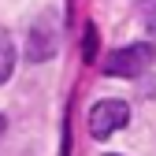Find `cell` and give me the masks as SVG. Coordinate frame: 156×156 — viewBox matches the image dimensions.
<instances>
[{
  "mask_svg": "<svg viewBox=\"0 0 156 156\" xmlns=\"http://www.w3.org/2000/svg\"><path fill=\"white\" fill-rule=\"evenodd\" d=\"M126 119H130V112H126L123 101H97L93 112H89V134L93 138H108V134L123 130Z\"/></svg>",
  "mask_w": 156,
  "mask_h": 156,
  "instance_id": "cell-2",
  "label": "cell"
},
{
  "mask_svg": "<svg viewBox=\"0 0 156 156\" xmlns=\"http://www.w3.org/2000/svg\"><path fill=\"white\" fill-rule=\"evenodd\" d=\"M86 60H97V34H93V26L86 30Z\"/></svg>",
  "mask_w": 156,
  "mask_h": 156,
  "instance_id": "cell-5",
  "label": "cell"
},
{
  "mask_svg": "<svg viewBox=\"0 0 156 156\" xmlns=\"http://www.w3.org/2000/svg\"><path fill=\"white\" fill-rule=\"evenodd\" d=\"M11 71H15V45H11V37L0 30V86L11 78Z\"/></svg>",
  "mask_w": 156,
  "mask_h": 156,
  "instance_id": "cell-4",
  "label": "cell"
},
{
  "mask_svg": "<svg viewBox=\"0 0 156 156\" xmlns=\"http://www.w3.org/2000/svg\"><path fill=\"white\" fill-rule=\"evenodd\" d=\"M52 45H56V37H52V34L45 37V26H37V30L30 34V48H26V56H30L34 63H37V60H48V56L56 52Z\"/></svg>",
  "mask_w": 156,
  "mask_h": 156,
  "instance_id": "cell-3",
  "label": "cell"
},
{
  "mask_svg": "<svg viewBox=\"0 0 156 156\" xmlns=\"http://www.w3.org/2000/svg\"><path fill=\"white\" fill-rule=\"evenodd\" d=\"M4 126H8V123H4V115H0V134H4Z\"/></svg>",
  "mask_w": 156,
  "mask_h": 156,
  "instance_id": "cell-6",
  "label": "cell"
},
{
  "mask_svg": "<svg viewBox=\"0 0 156 156\" xmlns=\"http://www.w3.org/2000/svg\"><path fill=\"white\" fill-rule=\"evenodd\" d=\"M156 63V48L152 45H126L104 56V74L112 78H138Z\"/></svg>",
  "mask_w": 156,
  "mask_h": 156,
  "instance_id": "cell-1",
  "label": "cell"
}]
</instances>
